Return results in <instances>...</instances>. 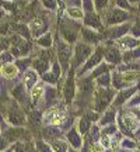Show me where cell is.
Wrapping results in <instances>:
<instances>
[{
  "label": "cell",
  "mask_w": 140,
  "mask_h": 152,
  "mask_svg": "<svg viewBox=\"0 0 140 152\" xmlns=\"http://www.w3.org/2000/svg\"><path fill=\"white\" fill-rule=\"evenodd\" d=\"M90 52H91V48H90V47H87L84 44L77 45V48H76V64L79 65L80 62H83V61L90 55Z\"/></svg>",
  "instance_id": "cell-3"
},
{
  "label": "cell",
  "mask_w": 140,
  "mask_h": 152,
  "mask_svg": "<svg viewBox=\"0 0 140 152\" xmlns=\"http://www.w3.org/2000/svg\"><path fill=\"white\" fill-rule=\"evenodd\" d=\"M123 123H125V125H126V130H129V131L135 130L136 127H137V118L132 117V115H129V114L125 117Z\"/></svg>",
  "instance_id": "cell-7"
},
{
  "label": "cell",
  "mask_w": 140,
  "mask_h": 152,
  "mask_svg": "<svg viewBox=\"0 0 140 152\" xmlns=\"http://www.w3.org/2000/svg\"><path fill=\"white\" fill-rule=\"evenodd\" d=\"M107 58L109 61H112V62H119V59H121L116 49H109V51H108V54H107Z\"/></svg>",
  "instance_id": "cell-12"
},
{
  "label": "cell",
  "mask_w": 140,
  "mask_h": 152,
  "mask_svg": "<svg viewBox=\"0 0 140 152\" xmlns=\"http://www.w3.org/2000/svg\"><path fill=\"white\" fill-rule=\"evenodd\" d=\"M70 152H76V151H70Z\"/></svg>",
  "instance_id": "cell-20"
},
{
  "label": "cell",
  "mask_w": 140,
  "mask_h": 152,
  "mask_svg": "<svg viewBox=\"0 0 140 152\" xmlns=\"http://www.w3.org/2000/svg\"><path fill=\"white\" fill-rule=\"evenodd\" d=\"M135 113H136V115H139V117H140V111H137V110H136Z\"/></svg>",
  "instance_id": "cell-19"
},
{
  "label": "cell",
  "mask_w": 140,
  "mask_h": 152,
  "mask_svg": "<svg viewBox=\"0 0 140 152\" xmlns=\"http://www.w3.org/2000/svg\"><path fill=\"white\" fill-rule=\"evenodd\" d=\"M1 75L7 77V79H11L17 75V66L13 65V64H6V65L1 66Z\"/></svg>",
  "instance_id": "cell-5"
},
{
  "label": "cell",
  "mask_w": 140,
  "mask_h": 152,
  "mask_svg": "<svg viewBox=\"0 0 140 152\" xmlns=\"http://www.w3.org/2000/svg\"><path fill=\"white\" fill-rule=\"evenodd\" d=\"M52 148H53L55 152H67L69 151V147L65 141H59V140H55L52 142Z\"/></svg>",
  "instance_id": "cell-6"
},
{
  "label": "cell",
  "mask_w": 140,
  "mask_h": 152,
  "mask_svg": "<svg viewBox=\"0 0 140 152\" xmlns=\"http://www.w3.org/2000/svg\"><path fill=\"white\" fill-rule=\"evenodd\" d=\"M118 45L119 47H123V48H128V47H136L137 42L135 39H132V38H122V39H119Z\"/></svg>",
  "instance_id": "cell-10"
},
{
  "label": "cell",
  "mask_w": 140,
  "mask_h": 152,
  "mask_svg": "<svg viewBox=\"0 0 140 152\" xmlns=\"http://www.w3.org/2000/svg\"><path fill=\"white\" fill-rule=\"evenodd\" d=\"M9 121H10L11 124L14 125H21L25 123V118H24V115L20 110H10V113H9Z\"/></svg>",
  "instance_id": "cell-4"
},
{
  "label": "cell",
  "mask_w": 140,
  "mask_h": 152,
  "mask_svg": "<svg viewBox=\"0 0 140 152\" xmlns=\"http://www.w3.org/2000/svg\"><path fill=\"white\" fill-rule=\"evenodd\" d=\"M113 115H115V113H113V111H109V113H107L105 115H104L102 123H104V124H107V123H109V121H112V120H113Z\"/></svg>",
  "instance_id": "cell-15"
},
{
  "label": "cell",
  "mask_w": 140,
  "mask_h": 152,
  "mask_svg": "<svg viewBox=\"0 0 140 152\" xmlns=\"http://www.w3.org/2000/svg\"><path fill=\"white\" fill-rule=\"evenodd\" d=\"M39 45H42V47H49L51 45V37L49 35H46V37H43L42 39H39Z\"/></svg>",
  "instance_id": "cell-16"
},
{
  "label": "cell",
  "mask_w": 140,
  "mask_h": 152,
  "mask_svg": "<svg viewBox=\"0 0 140 152\" xmlns=\"http://www.w3.org/2000/svg\"><path fill=\"white\" fill-rule=\"evenodd\" d=\"M73 97V77L70 75L69 80H67V85H66V100L69 102Z\"/></svg>",
  "instance_id": "cell-9"
},
{
  "label": "cell",
  "mask_w": 140,
  "mask_h": 152,
  "mask_svg": "<svg viewBox=\"0 0 140 152\" xmlns=\"http://www.w3.org/2000/svg\"><path fill=\"white\" fill-rule=\"evenodd\" d=\"M65 118V111L60 109H51L45 114V120L46 123H52V124H59Z\"/></svg>",
  "instance_id": "cell-1"
},
{
  "label": "cell",
  "mask_w": 140,
  "mask_h": 152,
  "mask_svg": "<svg viewBox=\"0 0 140 152\" xmlns=\"http://www.w3.org/2000/svg\"><path fill=\"white\" fill-rule=\"evenodd\" d=\"M101 52H102V49L98 48L97 52H95V55H94V58H91V61L88 62V65L86 66V69H87V68H91V66H95V64H97V62H100V59H101Z\"/></svg>",
  "instance_id": "cell-11"
},
{
  "label": "cell",
  "mask_w": 140,
  "mask_h": 152,
  "mask_svg": "<svg viewBox=\"0 0 140 152\" xmlns=\"http://www.w3.org/2000/svg\"><path fill=\"white\" fill-rule=\"evenodd\" d=\"M104 145H101V144H92L91 147V152H104Z\"/></svg>",
  "instance_id": "cell-17"
},
{
  "label": "cell",
  "mask_w": 140,
  "mask_h": 152,
  "mask_svg": "<svg viewBox=\"0 0 140 152\" xmlns=\"http://www.w3.org/2000/svg\"><path fill=\"white\" fill-rule=\"evenodd\" d=\"M87 121L88 120H80V131H81V134H84L86 132V130L88 128V124H87Z\"/></svg>",
  "instance_id": "cell-18"
},
{
  "label": "cell",
  "mask_w": 140,
  "mask_h": 152,
  "mask_svg": "<svg viewBox=\"0 0 140 152\" xmlns=\"http://www.w3.org/2000/svg\"><path fill=\"white\" fill-rule=\"evenodd\" d=\"M67 14H69L70 17H73V18H81V17H83V11H81L80 9L73 7V9H69V10H67Z\"/></svg>",
  "instance_id": "cell-14"
},
{
  "label": "cell",
  "mask_w": 140,
  "mask_h": 152,
  "mask_svg": "<svg viewBox=\"0 0 140 152\" xmlns=\"http://www.w3.org/2000/svg\"><path fill=\"white\" fill-rule=\"evenodd\" d=\"M58 52H59V61L63 68H67V62L70 59V47L65 42H59L58 45Z\"/></svg>",
  "instance_id": "cell-2"
},
{
  "label": "cell",
  "mask_w": 140,
  "mask_h": 152,
  "mask_svg": "<svg viewBox=\"0 0 140 152\" xmlns=\"http://www.w3.org/2000/svg\"><path fill=\"white\" fill-rule=\"evenodd\" d=\"M42 86H35L32 89V93H31V94H32V100L34 102H35V103H37L38 100H39V97H41V94H42Z\"/></svg>",
  "instance_id": "cell-13"
},
{
  "label": "cell",
  "mask_w": 140,
  "mask_h": 152,
  "mask_svg": "<svg viewBox=\"0 0 140 152\" xmlns=\"http://www.w3.org/2000/svg\"><path fill=\"white\" fill-rule=\"evenodd\" d=\"M25 83H27V86L28 87H31L37 82V73L34 71H28V72H25Z\"/></svg>",
  "instance_id": "cell-8"
}]
</instances>
